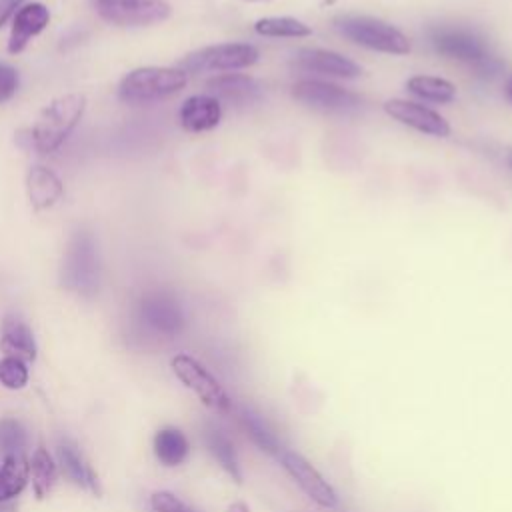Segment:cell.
<instances>
[{"label":"cell","instance_id":"6da1fadb","mask_svg":"<svg viewBox=\"0 0 512 512\" xmlns=\"http://www.w3.org/2000/svg\"><path fill=\"white\" fill-rule=\"evenodd\" d=\"M86 108V98L78 92H70L54 98L36 118L30 140L40 154L56 152L80 122Z\"/></svg>","mask_w":512,"mask_h":512},{"label":"cell","instance_id":"f546056e","mask_svg":"<svg viewBox=\"0 0 512 512\" xmlns=\"http://www.w3.org/2000/svg\"><path fill=\"white\" fill-rule=\"evenodd\" d=\"M18 90V72L14 66L0 62V104L10 100Z\"/></svg>","mask_w":512,"mask_h":512},{"label":"cell","instance_id":"1f68e13d","mask_svg":"<svg viewBox=\"0 0 512 512\" xmlns=\"http://www.w3.org/2000/svg\"><path fill=\"white\" fill-rule=\"evenodd\" d=\"M228 512H250V508H248V504H244L242 500H238V502H232V504L228 506Z\"/></svg>","mask_w":512,"mask_h":512},{"label":"cell","instance_id":"30bf717a","mask_svg":"<svg viewBox=\"0 0 512 512\" xmlns=\"http://www.w3.org/2000/svg\"><path fill=\"white\" fill-rule=\"evenodd\" d=\"M428 38L432 48L452 60L466 62L470 66H476L486 56H490V50L474 30L462 28V26H432L428 30Z\"/></svg>","mask_w":512,"mask_h":512},{"label":"cell","instance_id":"e0dca14e","mask_svg":"<svg viewBox=\"0 0 512 512\" xmlns=\"http://www.w3.org/2000/svg\"><path fill=\"white\" fill-rule=\"evenodd\" d=\"M26 194L34 210L52 208L64 194V184L46 166H32L26 174Z\"/></svg>","mask_w":512,"mask_h":512},{"label":"cell","instance_id":"8992f818","mask_svg":"<svg viewBox=\"0 0 512 512\" xmlns=\"http://www.w3.org/2000/svg\"><path fill=\"white\" fill-rule=\"evenodd\" d=\"M176 378L196 394V398L216 414H228L232 400L224 386L212 376V372L190 354H176L170 360Z\"/></svg>","mask_w":512,"mask_h":512},{"label":"cell","instance_id":"d6a6232c","mask_svg":"<svg viewBox=\"0 0 512 512\" xmlns=\"http://www.w3.org/2000/svg\"><path fill=\"white\" fill-rule=\"evenodd\" d=\"M504 94H506V98H508V102L512 104V76L506 80V84H504Z\"/></svg>","mask_w":512,"mask_h":512},{"label":"cell","instance_id":"ffe728a7","mask_svg":"<svg viewBox=\"0 0 512 512\" xmlns=\"http://www.w3.org/2000/svg\"><path fill=\"white\" fill-rule=\"evenodd\" d=\"M58 458H60V464H62L66 476L74 484H78V486H82V488H86V490H90L94 494L100 492L98 478H96L94 470L90 468V464L86 462V458L82 456V452L78 450V446L74 442L60 440V444H58Z\"/></svg>","mask_w":512,"mask_h":512},{"label":"cell","instance_id":"cb8c5ba5","mask_svg":"<svg viewBox=\"0 0 512 512\" xmlns=\"http://www.w3.org/2000/svg\"><path fill=\"white\" fill-rule=\"evenodd\" d=\"M240 424L246 430L248 438L266 454H272L278 458V454L282 452V444L278 440V436L272 432V428L262 420L260 414L252 412V410H242L240 412Z\"/></svg>","mask_w":512,"mask_h":512},{"label":"cell","instance_id":"d6986e66","mask_svg":"<svg viewBox=\"0 0 512 512\" xmlns=\"http://www.w3.org/2000/svg\"><path fill=\"white\" fill-rule=\"evenodd\" d=\"M204 444L210 450V454L216 458V462L224 468V472L234 480L242 482V470H240V460L238 452L234 448V442L230 436L216 424H206L204 428Z\"/></svg>","mask_w":512,"mask_h":512},{"label":"cell","instance_id":"f1b7e54d","mask_svg":"<svg viewBox=\"0 0 512 512\" xmlns=\"http://www.w3.org/2000/svg\"><path fill=\"white\" fill-rule=\"evenodd\" d=\"M150 508L152 512H196L168 490H156L150 496Z\"/></svg>","mask_w":512,"mask_h":512},{"label":"cell","instance_id":"d4e9b609","mask_svg":"<svg viewBox=\"0 0 512 512\" xmlns=\"http://www.w3.org/2000/svg\"><path fill=\"white\" fill-rule=\"evenodd\" d=\"M256 34L266 38H306L312 34V28L292 16H266L254 24Z\"/></svg>","mask_w":512,"mask_h":512},{"label":"cell","instance_id":"4fadbf2b","mask_svg":"<svg viewBox=\"0 0 512 512\" xmlns=\"http://www.w3.org/2000/svg\"><path fill=\"white\" fill-rule=\"evenodd\" d=\"M294 66L304 72H314L320 76H332L342 80H354L362 76V66L346 58L340 52L324 48H302L294 54Z\"/></svg>","mask_w":512,"mask_h":512},{"label":"cell","instance_id":"4dcf8cb0","mask_svg":"<svg viewBox=\"0 0 512 512\" xmlns=\"http://www.w3.org/2000/svg\"><path fill=\"white\" fill-rule=\"evenodd\" d=\"M24 4V0H0V28L8 22V18H12L18 8Z\"/></svg>","mask_w":512,"mask_h":512},{"label":"cell","instance_id":"7a4b0ae2","mask_svg":"<svg viewBox=\"0 0 512 512\" xmlns=\"http://www.w3.org/2000/svg\"><path fill=\"white\" fill-rule=\"evenodd\" d=\"M188 84V74L168 66H140L130 70L118 86V98L130 106L150 104L178 94Z\"/></svg>","mask_w":512,"mask_h":512},{"label":"cell","instance_id":"277c9868","mask_svg":"<svg viewBox=\"0 0 512 512\" xmlns=\"http://www.w3.org/2000/svg\"><path fill=\"white\" fill-rule=\"evenodd\" d=\"M100 264L98 250L92 232L76 230L68 242L64 264H62V284L82 296H92L98 290Z\"/></svg>","mask_w":512,"mask_h":512},{"label":"cell","instance_id":"7402d4cb","mask_svg":"<svg viewBox=\"0 0 512 512\" xmlns=\"http://www.w3.org/2000/svg\"><path fill=\"white\" fill-rule=\"evenodd\" d=\"M154 454L156 458L164 464V466H180L190 452V444L188 438L184 436L182 430L174 428V426H166L160 428L154 436Z\"/></svg>","mask_w":512,"mask_h":512},{"label":"cell","instance_id":"603a6c76","mask_svg":"<svg viewBox=\"0 0 512 512\" xmlns=\"http://www.w3.org/2000/svg\"><path fill=\"white\" fill-rule=\"evenodd\" d=\"M406 90L418 96L420 100H428V102L450 104L456 100V86L450 80L438 78V76H426V74L412 76L406 80Z\"/></svg>","mask_w":512,"mask_h":512},{"label":"cell","instance_id":"52a82bcc","mask_svg":"<svg viewBox=\"0 0 512 512\" xmlns=\"http://www.w3.org/2000/svg\"><path fill=\"white\" fill-rule=\"evenodd\" d=\"M92 6L102 20L122 28L152 26L172 16L166 0H92Z\"/></svg>","mask_w":512,"mask_h":512},{"label":"cell","instance_id":"5b68a950","mask_svg":"<svg viewBox=\"0 0 512 512\" xmlns=\"http://www.w3.org/2000/svg\"><path fill=\"white\" fill-rule=\"evenodd\" d=\"M260 60V50L248 42H226L198 48L186 54L178 68L186 74L200 72H234L242 68H250Z\"/></svg>","mask_w":512,"mask_h":512},{"label":"cell","instance_id":"83f0119b","mask_svg":"<svg viewBox=\"0 0 512 512\" xmlns=\"http://www.w3.org/2000/svg\"><path fill=\"white\" fill-rule=\"evenodd\" d=\"M26 382H28L26 362L12 356H4L0 360V384L6 386L8 390H20L26 386Z\"/></svg>","mask_w":512,"mask_h":512},{"label":"cell","instance_id":"ac0fdd59","mask_svg":"<svg viewBox=\"0 0 512 512\" xmlns=\"http://www.w3.org/2000/svg\"><path fill=\"white\" fill-rule=\"evenodd\" d=\"M0 348L6 356L18 358L22 362L36 360V340L30 326L18 316H6L2 322Z\"/></svg>","mask_w":512,"mask_h":512},{"label":"cell","instance_id":"4316f807","mask_svg":"<svg viewBox=\"0 0 512 512\" xmlns=\"http://www.w3.org/2000/svg\"><path fill=\"white\" fill-rule=\"evenodd\" d=\"M26 448V432L20 422L12 418L0 420V450L6 454H18Z\"/></svg>","mask_w":512,"mask_h":512},{"label":"cell","instance_id":"ba28073f","mask_svg":"<svg viewBox=\"0 0 512 512\" xmlns=\"http://www.w3.org/2000/svg\"><path fill=\"white\" fill-rule=\"evenodd\" d=\"M292 98L324 114H352L364 104L362 96L324 80H300L292 86Z\"/></svg>","mask_w":512,"mask_h":512},{"label":"cell","instance_id":"9a60e30c","mask_svg":"<svg viewBox=\"0 0 512 512\" xmlns=\"http://www.w3.org/2000/svg\"><path fill=\"white\" fill-rule=\"evenodd\" d=\"M206 88H208V94L214 96L218 102L224 100L228 104L254 102L262 92V86L256 78L240 72L218 74L206 82Z\"/></svg>","mask_w":512,"mask_h":512},{"label":"cell","instance_id":"44dd1931","mask_svg":"<svg viewBox=\"0 0 512 512\" xmlns=\"http://www.w3.org/2000/svg\"><path fill=\"white\" fill-rule=\"evenodd\" d=\"M28 474L30 464L24 452L4 456V462L0 466V504L16 498L26 488Z\"/></svg>","mask_w":512,"mask_h":512},{"label":"cell","instance_id":"5bb4252c","mask_svg":"<svg viewBox=\"0 0 512 512\" xmlns=\"http://www.w3.org/2000/svg\"><path fill=\"white\" fill-rule=\"evenodd\" d=\"M50 24V10L42 2H26L12 16L8 52L20 54L32 38L42 34Z\"/></svg>","mask_w":512,"mask_h":512},{"label":"cell","instance_id":"836d02e7","mask_svg":"<svg viewBox=\"0 0 512 512\" xmlns=\"http://www.w3.org/2000/svg\"><path fill=\"white\" fill-rule=\"evenodd\" d=\"M240 2H250V4H268V2H274V0H240Z\"/></svg>","mask_w":512,"mask_h":512},{"label":"cell","instance_id":"484cf974","mask_svg":"<svg viewBox=\"0 0 512 512\" xmlns=\"http://www.w3.org/2000/svg\"><path fill=\"white\" fill-rule=\"evenodd\" d=\"M30 474H32V488L38 498L48 496L56 482V464L46 448H36L30 460Z\"/></svg>","mask_w":512,"mask_h":512},{"label":"cell","instance_id":"e575fe53","mask_svg":"<svg viewBox=\"0 0 512 512\" xmlns=\"http://www.w3.org/2000/svg\"><path fill=\"white\" fill-rule=\"evenodd\" d=\"M506 162H508V166H510V170H512V152L506 156Z\"/></svg>","mask_w":512,"mask_h":512},{"label":"cell","instance_id":"8fae6325","mask_svg":"<svg viewBox=\"0 0 512 512\" xmlns=\"http://www.w3.org/2000/svg\"><path fill=\"white\" fill-rule=\"evenodd\" d=\"M138 316L148 330L168 338L180 334L186 324L182 306L172 294L166 292H150L142 296L138 304Z\"/></svg>","mask_w":512,"mask_h":512},{"label":"cell","instance_id":"3957f363","mask_svg":"<svg viewBox=\"0 0 512 512\" xmlns=\"http://www.w3.org/2000/svg\"><path fill=\"white\" fill-rule=\"evenodd\" d=\"M334 28L352 44L374 52L402 56L408 54L412 48L404 32L374 16L340 14L334 18Z\"/></svg>","mask_w":512,"mask_h":512},{"label":"cell","instance_id":"2e32d148","mask_svg":"<svg viewBox=\"0 0 512 512\" xmlns=\"http://www.w3.org/2000/svg\"><path fill=\"white\" fill-rule=\"evenodd\" d=\"M178 118L186 132H208L220 124L222 106L210 94H196L182 102Z\"/></svg>","mask_w":512,"mask_h":512},{"label":"cell","instance_id":"9c48e42d","mask_svg":"<svg viewBox=\"0 0 512 512\" xmlns=\"http://www.w3.org/2000/svg\"><path fill=\"white\" fill-rule=\"evenodd\" d=\"M278 460L294 484L320 508L332 510L338 506V494L334 486L320 474V470L292 448H282Z\"/></svg>","mask_w":512,"mask_h":512},{"label":"cell","instance_id":"7c38bea8","mask_svg":"<svg viewBox=\"0 0 512 512\" xmlns=\"http://www.w3.org/2000/svg\"><path fill=\"white\" fill-rule=\"evenodd\" d=\"M384 112L390 118H394L396 122H400L420 134L434 136V138L450 136L448 120L424 104H418L412 100H402V98H392V100L384 102Z\"/></svg>","mask_w":512,"mask_h":512}]
</instances>
